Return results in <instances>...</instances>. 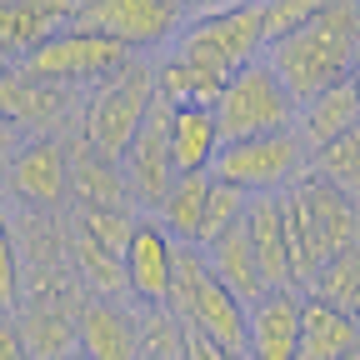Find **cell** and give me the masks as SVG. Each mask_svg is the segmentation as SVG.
Masks as SVG:
<instances>
[{
    "instance_id": "6da1fadb",
    "label": "cell",
    "mask_w": 360,
    "mask_h": 360,
    "mask_svg": "<svg viewBox=\"0 0 360 360\" xmlns=\"http://www.w3.org/2000/svg\"><path fill=\"white\" fill-rule=\"evenodd\" d=\"M355 51H360V0H330L305 30L285 35L281 45H270L265 60L285 80V90L295 101H310L326 85L345 80Z\"/></svg>"
},
{
    "instance_id": "7a4b0ae2",
    "label": "cell",
    "mask_w": 360,
    "mask_h": 360,
    "mask_svg": "<svg viewBox=\"0 0 360 360\" xmlns=\"http://www.w3.org/2000/svg\"><path fill=\"white\" fill-rule=\"evenodd\" d=\"M155 101H160L155 96V65L141 60V56H130L110 80H101L96 90H90L85 105H80V141H85V150H96V155L120 165L125 146L135 141V130L146 125Z\"/></svg>"
},
{
    "instance_id": "3957f363",
    "label": "cell",
    "mask_w": 360,
    "mask_h": 360,
    "mask_svg": "<svg viewBox=\"0 0 360 360\" xmlns=\"http://www.w3.org/2000/svg\"><path fill=\"white\" fill-rule=\"evenodd\" d=\"M170 51L231 80L236 70L265 60L260 0H225V6H210L200 15H191L186 25H180V35H175Z\"/></svg>"
},
{
    "instance_id": "277c9868",
    "label": "cell",
    "mask_w": 360,
    "mask_h": 360,
    "mask_svg": "<svg viewBox=\"0 0 360 360\" xmlns=\"http://www.w3.org/2000/svg\"><path fill=\"white\" fill-rule=\"evenodd\" d=\"M310 170V146L300 141V130H270L250 135V141H225L210 175L236 186L245 195H285L295 180Z\"/></svg>"
},
{
    "instance_id": "5b68a950",
    "label": "cell",
    "mask_w": 360,
    "mask_h": 360,
    "mask_svg": "<svg viewBox=\"0 0 360 360\" xmlns=\"http://www.w3.org/2000/svg\"><path fill=\"white\" fill-rule=\"evenodd\" d=\"M295 115H300V101L270 70V60L236 70L215 101L220 141H250V135H270V130H295Z\"/></svg>"
},
{
    "instance_id": "8992f818",
    "label": "cell",
    "mask_w": 360,
    "mask_h": 360,
    "mask_svg": "<svg viewBox=\"0 0 360 360\" xmlns=\"http://www.w3.org/2000/svg\"><path fill=\"white\" fill-rule=\"evenodd\" d=\"M180 20L186 11L175 0H75L70 11V30L85 35H105L125 51H160V45H175Z\"/></svg>"
},
{
    "instance_id": "52a82bcc",
    "label": "cell",
    "mask_w": 360,
    "mask_h": 360,
    "mask_svg": "<svg viewBox=\"0 0 360 360\" xmlns=\"http://www.w3.org/2000/svg\"><path fill=\"white\" fill-rule=\"evenodd\" d=\"M125 60H130L125 45L65 25V30H56L51 40H40L35 51L20 60V70H25L30 80H40V85H56V90H65V85H90V90H96V85L110 80Z\"/></svg>"
},
{
    "instance_id": "ba28073f",
    "label": "cell",
    "mask_w": 360,
    "mask_h": 360,
    "mask_svg": "<svg viewBox=\"0 0 360 360\" xmlns=\"http://www.w3.org/2000/svg\"><path fill=\"white\" fill-rule=\"evenodd\" d=\"M120 175H125V191H130V205L135 210H160L170 186L180 180L175 170V155H170V105L155 101V110L146 115V125L135 130V141L125 146L120 155Z\"/></svg>"
},
{
    "instance_id": "9c48e42d",
    "label": "cell",
    "mask_w": 360,
    "mask_h": 360,
    "mask_svg": "<svg viewBox=\"0 0 360 360\" xmlns=\"http://www.w3.org/2000/svg\"><path fill=\"white\" fill-rule=\"evenodd\" d=\"M70 180H75V160H70L65 141H56V135H35L30 146H20V155L6 170L11 195L40 215L56 210L60 200H70Z\"/></svg>"
},
{
    "instance_id": "30bf717a",
    "label": "cell",
    "mask_w": 360,
    "mask_h": 360,
    "mask_svg": "<svg viewBox=\"0 0 360 360\" xmlns=\"http://www.w3.org/2000/svg\"><path fill=\"white\" fill-rule=\"evenodd\" d=\"M125 260V285L141 305H165L170 300V276H175V236L155 215H141L120 250Z\"/></svg>"
},
{
    "instance_id": "8fae6325",
    "label": "cell",
    "mask_w": 360,
    "mask_h": 360,
    "mask_svg": "<svg viewBox=\"0 0 360 360\" xmlns=\"http://www.w3.org/2000/svg\"><path fill=\"white\" fill-rule=\"evenodd\" d=\"M80 355L85 360H141V321L120 300L90 295L80 305Z\"/></svg>"
},
{
    "instance_id": "7c38bea8",
    "label": "cell",
    "mask_w": 360,
    "mask_h": 360,
    "mask_svg": "<svg viewBox=\"0 0 360 360\" xmlns=\"http://www.w3.org/2000/svg\"><path fill=\"white\" fill-rule=\"evenodd\" d=\"M300 290H265L250 305V360H295L300 355Z\"/></svg>"
},
{
    "instance_id": "4fadbf2b",
    "label": "cell",
    "mask_w": 360,
    "mask_h": 360,
    "mask_svg": "<svg viewBox=\"0 0 360 360\" xmlns=\"http://www.w3.org/2000/svg\"><path fill=\"white\" fill-rule=\"evenodd\" d=\"M245 231H250V245H255V260H260V270H265L270 290H295L290 231H285V205H281V195H250Z\"/></svg>"
},
{
    "instance_id": "5bb4252c",
    "label": "cell",
    "mask_w": 360,
    "mask_h": 360,
    "mask_svg": "<svg viewBox=\"0 0 360 360\" xmlns=\"http://www.w3.org/2000/svg\"><path fill=\"white\" fill-rule=\"evenodd\" d=\"M200 335H210L220 350H231V355H245L250 360V305L240 295H231L215 276H205L195 305H191V321Z\"/></svg>"
},
{
    "instance_id": "9a60e30c",
    "label": "cell",
    "mask_w": 360,
    "mask_h": 360,
    "mask_svg": "<svg viewBox=\"0 0 360 360\" xmlns=\"http://www.w3.org/2000/svg\"><path fill=\"white\" fill-rule=\"evenodd\" d=\"M360 350V315L330 300L305 295L300 305V355L295 360H340Z\"/></svg>"
},
{
    "instance_id": "2e32d148",
    "label": "cell",
    "mask_w": 360,
    "mask_h": 360,
    "mask_svg": "<svg viewBox=\"0 0 360 360\" xmlns=\"http://www.w3.org/2000/svg\"><path fill=\"white\" fill-rule=\"evenodd\" d=\"M200 250H205V260H210V276H215L225 290H231V295H240L245 305L265 300L270 281H265V270H260V260H255V245H250L245 220L231 225L220 240H210V245H200Z\"/></svg>"
},
{
    "instance_id": "e0dca14e",
    "label": "cell",
    "mask_w": 360,
    "mask_h": 360,
    "mask_svg": "<svg viewBox=\"0 0 360 360\" xmlns=\"http://www.w3.org/2000/svg\"><path fill=\"white\" fill-rule=\"evenodd\" d=\"M295 130H300V141L310 146V155L321 150V146H330V141H340V135L360 130V96H355V85L350 80H335V85L321 90V96L300 101Z\"/></svg>"
},
{
    "instance_id": "ac0fdd59",
    "label": "cell",
    "mask_w": 360,
    "mask_h": 360,
    "mask_svg": "<svg viewBox=\"0 0 360 360\" xmlns=\"http://www.w3.org/2000/svg\"><path fill=\"white\" fill-rule=\"evenodd\" d=\"M220 90H225V75H215V70H205V65H195L186 56H175V51H165L155 60V96L170 110H191V105L195 110H215Z\"/></svg>"
},
{
    "instance_id": "d6986e66",
    "label": "cell",
    "mask_w": 360,
    "mask_h": 360,
    "mask_svg": "<svg viewBox=\"0 0 360 360\" xmlns=\"http://www.w3.org/2000/svg\"><path fill=\"white\" fill-rule=\"evenodd\" d=\"M220 125L215 110H170V155L180 175H210L215 155H220Z\"/></svg>"
},
{
    "instance_id": "ffe728a7",
    "label": "cell",
    "mask_w": 360,
    "mask_h": 360,
    "mask_svg": "<svg viewBox=\"0 0 360 360\" xmlns=\"http://www.w3.org/2000/svg\"><path fill=\"white\" fill-rule=\"evenodd\" d=\"M20 340L30 360H65L80 355V310L70 315L65 305H25L20 315Z\"/></svg>"
},
{
    "instance_id": "44dd1931",
    "label": "cell",
    "mask_w": 360,
    "mask_h": 360,
    "mask_svg": "<svg viewBox=\"0 0 360 360\" xmlns=\"http://www.w3.org/2000/svg\"><path fill=\"white\" fill-rule=\"evenodd\" d=\"M210 186L215 175H180L165 205L155 210V220L180 240V245H200V231H205V205H210Z\"/></svg>"
},
{
    "instance_id": "7402d4cb",
    "label": "cell",
    "mask_w": 360,
    "mask_h": 360,
    "mask_svg": "<svg viewBox=\"0 0 360 360\" xmlns=\"http://www.w3.org/2000/svg\"><path fill=\"white\" fill-rule=\"evenodd\" d=\"M70 195L80 200V215L85 210H125L130 205V191H125V175L115 160L85 150L75 155V180H70Z\"/></svg>"
},
{
    "instance_id": "603a6c76",
    "label": "cell",
    "mask_w": 360,
    "mask_h": 360,
    "mask_svg": "<svg viewBox=\"0 0 360 360\" xmlns=\"http://www.w3.org/2000/svg\"><path fill=\"white\" fill-rule=\"evenodd\" d=\"M70 265H75V276H80V285H85L90 295H101V300L130 295V285H125V260H120L110 245H101L96 236L70 231Z\"/></svg>"
},
{
    "instance_id": "cb8c5ba5",
    "label": "cell",
    "mask_w": 360,
    "mask_h": 360,
    "mask_svg": "<svg viewBox=\"0 0 360 360\" xmlns=\"http://www.w3.org/2000/svg\"><path fill=\"white\" fill-rule=\"evenodd\" d=\"M305 295L330 300V305H340V310H360V245L335 250L321 270H315V281H310Z\"/></svg>"
},
{
    "instance_id": "d4e9b609",
    "label": "cell",
    "mask_w": 360,
    "mask_h": 360,
    "mask_svg": "<svg viewBox=\"0 0 360 360\" xmlns=\"http://www.w3.org/2000/svg\"><path fill=\"white\" fill-rule=\"evenodd\" d=\"M141 360H186V321L170 305H141Z\"/></svg>"
},
{
    "instance_id": "484cf974",
    "label": "cell",
    "mask_w": 360,
    "mask_h": 360,
    "mask_svg": "<svg viewBox=\"0 0 360 360\" xmlns=\"http://www.w3.org/2000/svg\"><path fill=\"white\" fill-rule=\"evenodd\" d=\"M310 175L330 180L340 195H350L360 205V130H350V135H340V141L315 150L310 155Z\"/></svg>"
},
{
    "instance_id": "4316f807",
    "label": "cell",
    "mask_w": 360,
    "mask_h": 360,
    "mask_svg": "<svg viewBox=\"0 0 360 360\" xmlns=\"http://www.w3.org/2000/svg\"><path fill=\"white\" fill-rule=\"evenodd\" d=\"M205 276H210L205 250H200V245H180V240H175V276H170V300H165V305L180 315V321H191V305H195V295H200Z\"/></svg>"
},
{
    "instance_id": "83f0119b",
    "label": "cell",
    "mask_w": 360,
    "mask_h": 360,
    "mask_svg": "<svg viewBox=\"0 0 360 360\" xmlns=\"http://www.w3.org/2000/svg\"><path fill=\"white\" fill-rule=\"evenodd\" d=\"M330 0H260V20H265V51L281 45L285 35L305 30L315 15H321Z\"/></svg>"
},
{
    "instance_id": "f1b7e54d",
    "label": "cell",
    "mask_w": 360,
    "mask_h": 360,
    "mask_svg": "<svg viewBox=\"0 0 360 360\" xmlns=\"http://www.w3.org/2000/svg\"><path fill=\"white\" fill-rule=\"evenodd\" d=\"M245 210H250V195L245 191H236V186H225V180H215L210 186V205H205V231H200V245H210V240H220L231 225H240L245 220Z\"/></svg>"
},
{
    "instance_id": "f546056e",
    "label": "cell",
    "mask_w": 360,
    "mask_h": 360,
    "mask_svg": "<svg viewBox=\"0 0 360 360\" xmlns=\"http://www.w3.org/2000/svg\"><path fill=\"white\" fill-rule=\"evenodd\" d=\"M25 295V260H20V245H15V231H11V220L6 210H0V305H20Z\"/></svg>"
},
{
    "instance_id": "4dcf8cb0",
    "label": "cell",
    "mask_w": 360,
    "mask_h": 360,
    "mask_svg": "<svg viewBox=\"0 0 360 360\" xmlns=\"http://www.w3.org/2000/svg\"><path fill=\"white\" fill-rule=\"evenodd\" d=\"M0 360H30V350L20 340V326L6 321V315H0Z\"/></svg>"
},
{
    "instance_id": "1f68e13d",
    "label": "cell",
    "mask_w": 360,
    "mask_h": 360,
    "mask_svg": "<svg viewBox=\"0 0 360 360\" xmlns=\"http://www.w3.org/2000/svg\"><path fill=\"white\" fill-rule=\"evenodd\" d=\"M180 11H210V6H225V0H175Z\"/></svg>"
},
{
    "instance_id": "d6a6232c",
    "label": "cell",
    "mask_w": 360,
    "mask_h": 360,
    "mask_svg": "<svg viewBox=\"0 0 360 360\" xmlns=\"http://www.w3.org/2000/svg\"><path fill=\"white\" fill-rule=\"evenodd\" d=\"M345 80L355 85V96H360V51H355V60H350V70H345Z\"/></svg>"
},
{
    "instance_id": "836d02e7",
    "label": "cell",
    "mask_w": 360,
    "mask_h": 360,
    "mask_svg": "<svg viewBox=\"0 0 360 360\" xmlns=\"http://www.w3.org/2000/svg\"><path fill=\"white\" fill-rule=\"evenodd\" d=\"M340 360H360V350H355V355H340Z\"/></svg>"
},
{
    "instance_id": "e575fe53",
    "label": "cell",
    "mask_w": 360,
    "mask_h": 360,
    "mask_svg": "<svg viewBox=\"0 0 360 360\" xmlns=\"http://www.w3.org/2000/svg\"><path fill=\"white\" fill-rule=\"evenodd\" d=\"M65 360H85V355H65Z\"/></svg>"
},
{
    "instance_id": "d590c367",
    "label": "cell",
    "mask_w": 360,
    "mask_h": 360,
    "mask_svg": "<svg viewBox=\"0 0 360 360\" xmlns=\"http://www.w3.org/2000/svg\"><path fill=\"white\" fill-rule=\"evenodd\" d=\"M355 315H360V310H355Z\"/></svg>"
}]
</instances>
